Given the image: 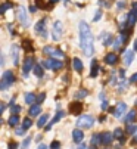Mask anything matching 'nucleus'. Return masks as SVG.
I'll return each instance as SVG.
<instances>
[{
	"label": "nucleus",
	"instance_id": "8fccbe9b",
	"mask_svg": "<svg viewBox=\"0 0 137 149\" xmlns=\"http://www.w3.org/2000/svg\"><path fill=\"white\" fill-rule=\"evenodd\" d=\"M108 106H109L108 100H106V99H105V100H102V106H100V108H102L103 111H106V109H108Z\"/></svg>",
	"mask_w": 137,
	"mask_h": 149
},
{
	"label": "nucleus",
	"instance_id": "5701e85b",
	"mask_svg": "<svg viewBox=\"0 0 137 149\" xmlns=\"http://www.w3.org/2000/svg\"><path fill=\"white\" fill-rule=\"evenodd\" d=\"M72 68H74V71H77V72H83L84 63H83V61H81L80 58H74V59H72Z\"/></svg>",
	"mask_w": 137,
	"mask_h": 149
},
{
	"label": "nucleus",
	"instance_id": "423d86ee",
	"mask_svg": "<svg viewBox=\"0 0 137 149\" xmlns=\"http://www.w3.org/2000/svg\"><path fill=\"white\" fill-rule=\"evenodd\" d=\"M16 18H18V21H19V24H21V27H24V28H28L30 27V16H28V12H27V9L24 8V6H19L18 8V12H16Z\"/></svg>",
	"mask_w": 137,
	"mask_h": 149
},
{
	"label": "nucleus",
	"instance_id": "f8f14e48",
	"mask_svg": "<svg viewBox=\"0 0 137 149\" xmlns=\"http://www.w3.org/2000/svg\"><path fill=\"white\" fill-rule=\"evenodd\" d=\"M125 112H127V103H125V102H120V103L115 106V112H113V115H115L117 120H121V121H122Z\"/></svg>",
	"mask_w": 137,
	"mask_h": 149
},
{
	"label": "nucleus",
	"instance_id": "de8ad7c7",
	"mask_svg": "<svg viewBox=\"0 0 137 149\" xmlns=\"http://www.w3.org/2000/svg\"><path fill=\"white\" fill-rule=\"evenodd\" d=\"M6 106H8V105H6L5 102H0V117H2V114L5 112V109H6Z\"/></svg>",
	"mask_w": 137,
	"mask_h": 149
},
{
	"label": "nucleus",
	"instance_id": "473e14b6",
	"mask_svg": "<svg viewBox=\"0 0 137 149\" xmlns=\"http://www.w3.org/2000/svg\"><path fill=\"white\" fill-rule=\"evenodd\" d=\"M128 81L125 80V78H122L118 84H117V86H118V93H121V92H124V90H127V87H128Z\"/></svg>",
	"mask_w": 137,
	"mask_h": 149
},
{
	"label": "nucleus",
	"instance_id": "c756f323",
	"mask_svg": "<svg viewBox=\"0 0 137 149\" xmlns=\"http://www.w3.org/2000/svg\"><path fill=\"white\" fill-rule=\"evenodd\" d=\"M112 134H113V139H117V140H121V139H124V137H125L124 130H122V129H120V127L113 130V133H112Z\"/></svg>",
	"mask_w": 137,
	"mask_h": 149
},
{
	"label": "nucleus",
	"instance_id": "5fc2aeb1",
	"mask_svg": "<svg viewBox=\"0 0 137 149\" xmlns=\"http://www.w3.org/2000/svg\"><path fill=\"white\" fill-rule=\"evenodd\" d=\"M99 99H100V102L106 99V97H105V92H100V95H99Z\"/></svg>",
	"mask_w": 137,
	"mask_h": 149
},
{
	"label": "nucleus",
	"instance_id": "ddd939ff",
	"mask_svg": "<svg viewBox=\"0 0 137 149\" xmlns=\"http://www.w3.org/2000/svg\"><path fill=\"white\" fill-rule=\"evenodd\" d=\"M19 50H21V47L18 45H12L10 46V58H12V63L15 67L19 65Z\"/></svg>",
	"mask_w": 137,
	"mask_h": 149
},
{
	"label": "nucleus",
	"instance_id": "052dcab7",
	"mask_svg": "<svg viewBox=\"0 0 137 149\" xmlns=\"http://www.w3.org/2000/svg\"><path fill=\"white\" fill-rule=\"evenodd\" d=\"M88 149H97V146H91V145H90V148H88Z\"/></svg>",
	"mask_w": 137,
	"mask_h": 149
},
{
	"label": "nucleus",
	"instance_id": "bb28decb",
	"mask_svg": "<svg viewBox=\"0 0 137 149\" xmlns=\"http://www.w3.org/2000/svg\"><path fill=\"white\" fill-rule=\"evenodd\" d=\"M24 102H25L27 105H33V103H35V95L31 93V92L25 93V96H24Z\"/></svg>",
	"mask_w": 137,
	"mask_h": 149
},
{
	"label": "nucleus",
	"instance_id": "e433bc0d",
	"mask_svg": "<svg viewBox=\"0 0 137 149\" xmlns=\"http://www.w3.org/2000/svg\"><path fill=\"white\" fill-rule=\"evenodd\" d=\"M109 84H111V86H117V84H118V78H117V72H115V71H112V72H111Z\"/></svg>",
	"mask_w": 137,
	"mask_h": 149
},
{
	"label": "nucleus",
	"instance_id": "9d476101",
	"mask_svg": "<svg viewBox=\"0 0 137 149\" xmlns=\"http://www.w3.org/2000/svg\"><path fill=\"white\" fill-rule=\"evenodd\" d=\"M99 41L105 46V47H109V46H112V43L115 41V36H113L112 33H109V31H102L100 34H99Z\"/></svg>",
	"mask_w": 137,
	"mask_h": 149
},
{
	"label": "nucleus",
	"instance_id": "b1692460",
	"mask_svg": "<svg viewBox=\"0 0 137 149\" xmlns=\"http://www.w3.org/2000/svg\"><path fill=\"white\" fill-rule=\"evenodd\" d=\"M81 111H83V105H81L80 102H74V103L70 105V112H71V114L77 115V114H80Z\"/></svg>",
	"mask_w": 137,
	"mask_h": 149
},
{
	"label": "nucleus",
	"instance_id": "7ed1b4c3",
	"mask_svg": "<svg viewBox=\"0 0 137 149\" xmlns=\"http://www.w3.org/2000/svg\"><path fill=\"white\" fill-rule=\"evenodd\" d=\"M15 74L12 70H8L2 74L0 77V90H8L9 87H12V84L15 83Z\"/></svg>",
	"mask_w": 137,
	"mask_h": 149
},
{
	"label": "nucleus",
	"instance_id": "0e129e2a",
	"mask_svg": "<svg viewBox=\"0 0 137 149\" xmlns=\"http://www.w3.org/2000/svg\"><path fill=\"white\" fill-rule=\"evenodd\" d=\"M134 10H136V13H137V8H136V9H134Z\"/></svg>",
	"mask_w": 137,
	"mask_h": 149
},
{
	"label": "nucleus",
	"instance_id": "7c9ffc66",
	"mask_svg": "<svg viewBox=\"0 0 137 149\" xmlns=\"http://www.w3.org/2000/svg\"><path fill=\"white\" fill-rule=\"evenodd\" d=\"M87 95H88V90H87V89H80V90H77V92H75V95H74V96H75V99H78V100H80V99L87 97Z\"/></svg>",
	"mask_w": 137,
	"mask_h": 149
},
{
	"label": "nucleus",
	"instance_id": "bf43d9fd",
	"mask_svg": "<svg viewBox=\"0 0 137 149\" xmlns=\"http://www.w3.org/2000/svg\"><path fill=\"white\" fill-rule=\"evenodd\" d=\"M49 2H50L52 5H55V3H58V2H59V0H49Z\"/></svg>",
	"mask_w": 137,
	"mask_h": 149
},
{
	"label": "nucleus",
	"instance_id": "a878e982",
	"mask_svg": "<svg viewBox=\"0 0 137 149\" xmlns=\"http://www.w3.org/2000/svg\"><path fill=\"white\" fill-rule=\"evenodd\" d=\"M12 8H13V3L12 2H3L2 5H0V15H5Z\"/></svg>",
	"mask_w": 137,
	"mask_h": 149
},
{
	"label": "nucleus",
	"instance_id": "4468645a",
	"mask_svg": "<svg viewBox=\"0 0 137 149\" xmlns=\"http://www.w3.org/2000/svg\"><path fill=\"white\" fill-rule=\"evenodd\" d=\"M102 71L100 65H99V62L97 59H91V65H90V77L91 78H96L99 75V72Z\"/></svg>",
	"mask_w": 137,
	"mask_h": 149
},
{
	"label": "nucleus",
	"instance_id": "0eeeda50",
	"mask_svg": "<svg viewBox=\"0 0 137 149\" xmlns=\"http://www.w3.org/2000/svg\"><path fill=\"white\" fill-rule=\"evenodd\" d=\"M34 63H35V58H33V56H27V58L24 59V63H22V71H21L24 78H28L30 72H31L33 68H34Z\"/></svg>",
	"mask_w": 137,
	"mask_h": 149
},
{
	"label": "nucleus",
	"instance_id": "79ce46f5",
	"mask_svg": "<svg viewBox=\"0 0 137 149\" xmlns=\"http://www.w3.org/2000/svg\"><path fill=\"white\" fill-rule=\"evenodd\" d=\"M97 5H99L100 8H102V6H103V8H111V6H112V3L109 2V0H97Z\"/></svg>",
	"mask_w": 137,
	"mask_h": 149
},
{
	"label": "nucleus",
	"instance_id": "13d9d810",
	"mask_svg": "<svg viewBox=\"0 0 137 149\" xmlns=\"http://www.w3.org/2000/svg\"><path fill=\"white\" fill-rule=\"evenodd\" d=\"M133 143H137V132H136V134H134V139H133Z\"/></svg>",
	"mask_w": 137,
	"mask_h": 149
},
{
	"label": "nucleus",
	"instance_id": "6e6552de",
	"mask_svg": "<svg viewBox=\"0 0 137 149\" xmlns=\"http://www.w3.org/2000/svg\"><path fill=\"white\" fill-rule=\"evenodd\" d=\"M95 125V118L91 115H81L77 120V127L78 129H91Z\"/></svg>",
	"mask_w": 137,
	"mask_h": 149
},
{
	"label": "nucleus",
	"instance_id": "a211bd4d",
	"mask_svg": "<svg viewBox=\"0 0 137 149\" xmlns=\"http://www.w3.org/2000/svg\"><path fill=\"white\" fill-rule=\"evenodd\" d=\"M72 140H74L75 145H80L84 140V133H83L81 129H78V127H77L75 130H72Z\"/></svg>",
	"mask_w": 137,
	"mask_h": 149
},
{
	"label": "nucleus",
	"instance_id": "412c9836",
	"mask_svg": "<svg viewBox=\"0 0 137 149\" xmlns=\"http://www.w3.org/2000/svg\"><path fill=\"white\" fill-rule=\"evenodd\" d=\"M28 114H30V117H38V115L41 114V105H38V103H33V105L30 106Z\"/></svg>",
	"mask_w": 137,
	"mask_h": 149
},
{
	"label": "nucleus",
	"instance_id": "a18cd8bd",
	"mask_svg": "<svg viewBox=\"0 0 137 149\" xmlns=\"http://www.w3.org/2000/svg\"><path fill=\"white\" fill-rule=\"evenodd\" d=\"M5 67V55H3V52L0 50V70H2Z\"/></svg>",
	"mask_w": 137,
	"mask_h": 149
},
{
	"label": "nucleus",
	"instance_id": "c9c22d12",
	"mask_svg": "<svg viewBox=\"0 0 137 149\" xmlns=\"http://www.w3.org/2000/svg\"><path fill=\"white\" fill-rule=\"evenodd\" d=\"M9 108H10V115H18L21 111H22V108H21V106L19 105H12V106H9Z\"/></svg>",
	"mask_w": 137,
	"mask_h": 149
},
{
	"label": "nucleus",
	"instance_id": "72a5a7b5",
	"mask_svg": "<svg viewBox=\"0 0 137 149\" xmlns=\"http://www.w3.org/2000/svg\"><path fill=\"white\" fill-rule=\"evenodd\" d=\"M91 146H99L100 145V133H95L91 136V140H90Z\"/></svg>",
	"mask_w": 137,
	"mask_h": 149
},
{
	"label": "nucleus",
	"instance_id": "393cba45",
	"mask_svg": "<svg viewBox=\"0 0 137 149\" xmlns=\"http://www.w3.org/2000/svg\"><path fill=\"white\" fill-rule=\"evenodd\" d=\"M49 114H43V115H40V118H38V121H37V127L38 129H43V127L47 124V121H49Z\"/></svg>",
	"mask_w": 137,
	"mask_h": 149
},
{
	"label": "nucleus",
	"instance_id": "680f3d73",
	"mask_svg": "<svg viewBox=\"0 0 137 149\" xmlns=\"http://www.w3.org/2000/svg\"><path fill=\"white\" fill-rule=\"evenodd\" d=\"M0 125H2V117H0Z\"/></svg>",
	"mask_w": 137,
	"mask_h": 149
},
{
	"label": "nucleus",
	"instance_id": "58836bf2",
	"mask_svg": "<svg viewBox=\"0 0 137 149\" xmlns=\"http://www.w3.org/2000/svg\"><path fill=\"white\" fill-rule=\"evenodd\" d=\"M44 99H46V93H38V95H35V103L41 105V103L44 102Z\"/></svg>",
	"mask_w": 137,
	"mask_h": 149
},
{
	"label": "nucleus",
	"instance_id": "f257e3e1",
	"mask_svg": "<svg viewBox=\"0 0 137 149\" xmlns=\"http://www.w3.org/2000/svg\"><path fill=\"white\" fill-rule=\"evenodd\" d=\"M78 36H80V49L83 50L84 56L91 58L95 55V36L91 34L90 25L86 21L78 24Z\"/></svg>",
	"mask_w": 137,
	"mask_h": 149
},
{
	"label": "nucleus",
	"instance_id": "49530a36",
	"mask_svg": "<svg viewBox=\"0 0 137 149\" xmlns=\"http://www.w3.org/2000/svg\"><path fill=\"white\" fill-rule=\"evenodd\" d=\"M128 83H130V84H136V83H137V72H134V74L130 77Z\"/></svg>",
	"mask_w": 137,
	"mask_h": 149
},
{
	"label": "nucleus",
	"instance_id": "6ab92c4d",
	"mask_svg": "<svg viewBox=\"0 0 137 149\" xmlns=\"http://www.w3.org/2000/svg\"><path fill=\"white\" fill-rule=\"evenodd\" d=\"M134 61V50H125L124 52V65L130 67Z\"/></svg>",
	"mask_w": 137,
	"mask_h": 149
},
{
	"label": "nucleus",
	"instance_id": "f3484780",
	"mask_svg": "<svg viewBox=\"0 0 137 149\" xmlns=\"http://www.w3.org/2000/svg\"><path fill=\"white\" fill-rule=\"evenodd\" d=\"M136 24H137V13L134 9H131L130 12H127V25L128 28H133L136 27Z\"/></svg>",
	"mask_w": 137,
	"mask_h": 149
},
{
	"label": "nucleus",
	"instance_id": "f704fd0d",
	"mask_svg": "<svg viewBox=\"0 0 137 149\" xmlns=\"http://www.w3.org/2000/svg\"><path fill=\"white\" fill-rule=\"evenodd\" d=\"M31 125H33V120H31L30 117H27V118H24V120H22V124H21V127H22L24 130H28Z\"/></svg>",
	"mask_w": 137,
	"mask_h": 149
},
{
	"label": "nucleus",
	"instance_id": "2f4dec72",
	"mask_svg": "<svg viewBox=\"0 0 137 149\" xmlns=\"http://www.w3.org/2000/svg\"><path fill=\"white\" fill-rule=\"evenodd\" d=\"M19 121H21V118H19L18 115H10V118L8 120V124H9L10 127H18Z\"/></svg>",
	"mask_w": 137,
	"mask_h": 149
},
{
	"label": "nucleus",
	"instance_id": "09e8293b",
	"mask_svg": "<svg viewBox=\"0 0 137 149\" xmlns=\"http://www.w3.org/2000/svg\"><path fill=\"white\" fill-rule=\"evenodd\" d=\"M118 77L122 80V78H125V70L124 68H121V70H118Z\"/></svg>",
	"mask_w": 137,
	"mask_h": 149
},
{
	"label": "nucleus",
	"instance_id": "ea45409f",
	"mask_svg": "<svg viewBox=\"0 0 137 149\" xmlns=\"http://www.w3.org/2000/svg\"><path fill=\"white\" fill-rule=\"evenodd\" d=\"M31 140H33V139H31V136H28V137H27L24 142H22L21 149H28V148H30V145H31Z\"/></svg>",
	"mask_w": 137,
	"mask_h": 149
},
{
	"label": "nucleus",
	"instance_id": "4c0bfd02",
	"mask_svg": "<svg viewBox=\"0 0 137 149\" xmlns=\"http://www.w3.org/2000/svg\"><path fill=\"white\" fill-rule=\"evenodd\" d=\"M102 16H103V10H102V8H100V9H97V10L95 12V16H93V22H99V21L102 19Z\"/></svg>",
	"mask_w": 137,
	"mask_h": 149
},
{
	"label": "nucleus",
	"instance_id": "6e6d98bb",
	"mask_svg": "<svg viewBox=\"0 0 137 149\" xmlns=\"http://www.w3.org/2000/svg\"><path fill=\"white\" fill-rule=\"evenodd\" d=\"M133 50H134V52H137V38L134 40V43H133Z\"/></svg>",
	"mask_w": 137,
	"mask_h": 149
},
{
	"label": "nucleus",
	"instance_id": "c85d7f7f",
	"mask_svg": "<svg viewBox=\"0 0 137 149\" xmlns=\"http://www.w3.org/2000/svg\"><path fill=\"white\" fill-rule=\"evenodd\" d=\"M22 46H24V50H27V52H34L33 41H31V40H28V38H25L24 41H22Z\"/></svg>",
	"mask_w": 137,
	"mask_h": 149
},
{
	"label": "nucleus",
	"instance_id": "f03ea898",
	"mask_svg": "<svg viewBox=\"0 0 137 149\" xmlns=\"http://www.w3.org/2000/svg\"><path fill=\"white\" fill-rule=\"evenodd\" d=\"M40 63H41V67H43L44 70H49V71H61V70L63 68V61L55 59V58L43 59Z\"/></svg>",
	"mask_w": 137,
	"mask_h": 149
},
{
	"label": "nucleus",
	"instance_id": "e2e57ef3",
	"mask_svg": "<svg viewBox=\"0 0 137 149\" xmlns=\"http://www.w3.org/2000/svg\"><path fill=\"white\" fill-rule=\"evenodd\" d=\"M63 2H65V3H68V2H70V0H63Z\"/></svg>",
	"mask_w": 137,
	"mask_h": 149
},
{
	"label": "nucleus",
	"instance_id": "4d7b16f0",
	"mask_svg": "<svg viewBox=\"0 0 137 149\" xmlns=\"http://www.w3.org/2000/svg\"><path fill=\"white\" fill-rule=\"evenodd\" d=\"M38 149H47V146H46V145H43V143H41V145H38Z\"/></svg>",
	"mask_w": 137,
	"mask_h": 149
},
{
	"label": "nucleus",
	"instance_id": "2eb2a0df",
	"mask_svg": "<svg viewBox=\"0 0 137 149\" xmlns=\"http://www.w3.org/2000/svg\"><path fill=\"white\" fill-rule=\"evenodd\" d=\"M63 117H65V112H63V111H62V109L59 108V109L56 111V114H55L53 120H52V121H50V123H49L47 125H46V132H49V130L52 129V125H53V124H56V123H59V121H61V120H62Z\"/></svg>",
	"mask_w": 137,
	"mask_h": 149
},
{
	"label": "nucleus",
	"instance_id": "603ef678",
	"mask_svg": "<svg viewBox=\"0 0 137 149\" xmlns=\"http://www.w3.org/2000/svg\"><path fill=\"white\" fill-rule=\"evenodd\" d=\"M37 9H38V8H37L35 5H31L28 10H30V13H35V12H37Z\"/></svg>",
	"mask_w": 137,
	"mask_h": 149
},
{
	"label": "nucleus",
	"instance_id": "39448f33",
	"mask_svg": "<svg viewBox=\"0 0 137 149\" xmlns=\"http://www.w3.org/2000/svg\"><path fill=\"white\" fill-rule=\"evenodd\" d=\"M43 53L47 55L49 58H55V59H65V52L59 47H53V46H44L43 47Z\"/></svg>",
	"mask_w": 137,
	"mask_h": 149
},
{
	"label": "nucleus",
	"instance_id": "c03bdc74",
	"mask_svg": "<svg viewBox=\"0 0 137 149\" xmlns=\"http://www.w3.org/2000/svg\"><path fill=\"white\" fill-rule=\"evenodd\" d=\"M50 149H61V142L53 140V142H52V145H50Z\"/></svg>",
	"mask_w": 137,
	"mask_h": 149
},
{
	"label": "nucleus",
	"instance_id": "4be33fe9",
	"mask_svg": "<svg viewBox=\"0 0 137 149\" xmlns=\"http://www.w3.org/2000/svg\"><path fill=\"white\" fill-rule=\"evenodd\" d=\"M136 118H137V111H136V109H131V111L127 112V115L122 118V121H124L125 124H128V123H134Z\"/></svg>",
	"mask_w": 137,
	"mask_h": 149
},
{
	"label": "nucleus",
	"instance_id": "9b49d317",
	"mask_svg": "<svg viewBox=\"0 0 137 149\" xmlns=\"http://www.w3.org/2000/svg\"><path fill=\"white\" fill-rule=\"evenodd\" d=\"M103 62L106 63V65H111V67H113V65H117V63L120 62V56H118L115 52H109V53H106V55H105V58H103Z\"/></svg>",
	"mask_w": 137,
	"mask_h": 149
},
{
	"label": "nucleus",
	"instance_id": "864d4df0",
	"mask_svg": "<svg viewBox=\"0 0 137 149\" xmlns=\"http://www.w3.org/2000/svg\"><path fill=\"white\" fill-rule=\"evenodd\" d=\"M77 149H88V148L86 146V143H80V145L77 146Z\"/></svg>",
	"mask_w": 137,
	"mask_h": 149
},
{
	"label": "nucleus",
	"instance_id": "aec40b11",
	"mask_svg": "<svg viewBox=\"0 0 137 149\" xmlns=\"http://www.w3.org/2000/svg\"><path fill=\"white\" fill-rule=\"evenodd\" d=\"M33 72H34V75H35L37 78H43V77H44V68L41 67L40 62H35V63H34Z\"/></svg>",
	"mask_w": 137,
	"mask_h": 149
},
{
	"label": "nucleus",
	"instance_id": "37998d69",
	"mask_svg": "<svg viewBox=\"0 0 137 149\" xmlns=\"http://www.w3.org/2000/svg\"><path fill=\"white\" fill-rule=\"evenodd\" d=\"M15 133L18 134V136H24L25 133H27V130H24L22 127H16V130H15Z\"/></svg>",
	"mask_w": 137,
	"mask_h": 149
},
{
	"label": "nucleus",
	"instance_id": "cd10ccee",
	"mask_svg": "<svg viewBox=\"0 0 137 149\" xmlns=\"http://www.w3.org/2000/svg\"><path fill=\"white\" fill-rule=\"evenodd\" d=\"M136 132H137L136 123H128L127 127H125V133H127V134H136Z\"/></svg>",
	"mask_w": 137,
	"mask_h": 149
},
{
	"label": "nucleus",
	"instance_id": "3c124183",
	"mask_svg": "<svg viewBox=\"0 0 137 149\" xmlns=\"http://www.w3.org/2000/svg\"><path fill=\"white\" fill-rule=\"evenodd\" d=\"M8 149H18V143L16 142H10L9 146H8Z\"/></svg>",
	"mask_w": 137,
	"mask_h": 149
},
{
	"label": "nucleus",
	"instance_id": "20e7f679",
	"mask_svg": "<svg viewBox=\"0 0 137 149\" xmlns=\"http://www.w3.org/2000/svg\"><path fill=\"white\" fill-rule=\"evenodd\" d=\"M34 33L37 36L43 37V38H46L49 36V33H47V18H41V19L37 21L35 25H34Z\"/></svg>",
	"mask_w": 137,
	"mask_h": 149
},
{
	"label": "nucleus",
	"instance_id": "1a4fd4ad",
	"mask_svg": "<svg viewBox=\"0 0 137 149\" xmlns=\"http://www.w3.org/2000/svg\"><path fill=\"white\" fill-rule=\"evenodd\" d=\"M63 36V24L61 21H55L52 25V40L53 41H59Z\"/></svg>",
	"mask_w": 137,
	"mask_h": 149
},
{
	"label": "nucleus",
	"instance_id": "dca6fc26",
	"mask_svg": "<svg viewBox=\"0 0 137 149\" xmlns=\"http://www.w3.org/2000/svg\"><path fill=\"white\" fill-rule=\"evenodd\" d=\"M112 140H113V134H112L111 132H103V133H100V145L109 146V145H112Z\"/></svg>",
	"mask_w": 137,
	"mask_h": 149
},
{
	"label": "nucleus",
	"instance_id": "a19ab883",
	"mask_svg": "<svg viewBox=\"0 0 137 149\" xmlns=\"http://www.w3.org/2000/svg\"><path fill=\"white\" fill-rule=\"evenodd\" d=\"M125 6H127V2H125V0H118V2H117V10H118V12H121Z\"/></svg>",
	"mask_w": 137,
	"mask_h": 149
}]
</instances>
